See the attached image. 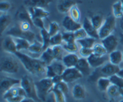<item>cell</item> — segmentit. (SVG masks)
Segmentation results:
<instances>
[{
	"instance_id": "6da1fadb",
	"label": "cell",
	"mask_w": 123,
	"mask_h": 102,
	"mask_svg": "<svg viewBox=\"0 0 123 102\" xmlns=\"http://www.w3.org/2000/svg\"><path fill=\"white\" fill-rule=\"evenodd\" d=\"M15 56L30 74L35 76H40L46 74L47 65L40 59L30 56L21 52H17Z\"/></svg>"
},
{
	"instance_id": "7a4b0ae2",
	"label": "cell",
	"mask_w": 123,
	"mask_h": 102,
	"mask_svg": "<svg viewBox=\"0 0 123 102\" xmlns=\"http://www.w3.org/2000/svg\"><path fill=\"white\" fill-rule=\"evenodd\" d=\"M121 70L119 65H116L110 62H108L103 65L102 67L95 69V70L93 72L92 74L89 76V81H95L97 82V80L101 77H105V78H110L113 75L118 74L119 71Z\"/></svg>"
},
{
	"instance_id": "3957f363",
	"label": "cell",
	"mask_w": 123,
	"mask_h": 102,
	"mask_svg": "<svg viewBox=\"0 0 123 102\" xmlns=\"http://www.w3.org/2000/svg\"><path fill=\"white\" fill-rule=\"evenodd\" d=\"M37 94L40 101H46L49 94H51L52 90L54 87V83L52 78H44L35 83Z\"/></svg>"
},
{
	"instance_id": "277c9868",
	"label": "cell",
	"mask_w": 123,
	"mask_h": 102,
	"mask_svg": "<svg viewBox=\"0 0 123 102\" xmlns=\"http://www.w3.org/2000/svg\"><path fill=\"white\" fill-rule=\"evenodd\" d=\"M20 70V64L17 58L11 55L3 56L1 59V71L7 74H17Z\"/></svg>"
},
{
	"instance_id": "5b68a950",
	"label": "cell",
	"mask_w": 123,
	"mask_h": 102,
	"mask_svg": "<svg viewBox=\"0 0 123 102\" xmlns=\"http://www.w3.org/2000/svg\"><path fill=\"white\" fill-rule=\"evenodd\" d=\"M6 102H21L24 98L27 97L25 90L21 86H15L3 95Z\"/></svg>"
},
{
	"instance_id": "8992f818",
	"label": "cell",
	"mask_w": 123,
	"mask_h": 102,
	"mask_svg": "<svg viewBox=\"0 0 123 102\" xmlns=\"http://www.w3.org/2000/svg\"><path fill=\"white\" fill-rule=\"evenodd\" d=\"M21 87L25 90L26 93V97L31 99H34L35 101L40 102L37 94L36 87H35V83H34L33 79L28 75H25L21 78Z\"/></svg>"
},
{
	"instance_id": "52a82bcc",
	"label": "cell",
	"mask_w": 123,
	"mask_h": 102,
	"mask_svg": "<svg viewBox=\"0 0 123 102\" xmlns=\"http://www.w3.org/2000/svg\"><path fill=\"white\" fill-rule=\"evenodd\" d=\"M117 25V18L113 15H109L106 19L101 28L98 29V36L100 39H104L106 37L112 34Z\"/></svg>"
},
{
	"instance_id": "ba28073f",
	"label": "cell",
	"mask_w": 123,
	"mask_h": 102,
	"mask_svg": "<svg viewBox=\"0 0 123 102\" xmlns=\"http://www.w3.org/2000/svg\"><path fill=\"white\" fill-rule=\"evenodd\" d=\"M66 70V67L61 60H56L53 61L49 65H47L46 70V77L49 78H53L56 76H62L63 72Z\"/></svg>"
},
{
	"instance_id": "9c48e42d",
	"label": "cell",
	"mask_w": 123,
	"mask_h": 102,
	"mask_svg": "<svg viewBox=\"0 0 123 102\" xmlns=\"http://www.w3.org/2000/svg\"><path fill=\"white\" fill-rule=\"evenodd\" d=\"M83 77V75L80 74V72L76 67L73 68H66L65 71L63 72L62 78V80L67 83H74L78 79H80Z\"/></svg>"
},
{
	"instance_id": "30bf717a",
	"label": "cell",
	"mask_w": 123,
	"mask_h": 102,
	"mask_svg": "<svg viewBox=\"0 0 123 102\" xmlns=\"http://www.w3.org/2000/svg\"><path fill=\"white\" fill-rule=\"evenodd\" d=\"M101 43L104 45V47L108 51V53L114 52L117 50L118 47V44L120 43V40L118 39L117 37L114 34H111L109 36L106 37L104 39H101Z\"/></svg>"
},
{
	"instance_id": "8fae6325",
	"label": "cell",
	"mask_w": 123,
	"mask_h": 102,
	"mask_svg": "<svg viewBox=\"0 0 123 102\" xmlns=\"http://www.w3.org/2000/svg\"><path fill=\"white\" fill-rule=\"evenodd\" d=\"M82 3L81 0H58L57 9L61 13H68L71 7Z\"/></svg>"
},
{
	"instance_id": "7c38bea8",
	"label": "cell",
	"mask_w": 123,
	"mask_h": 102,
	"mask_svg": "<svg viewBox=\"0 0 123 102\" xmlns=\"http://www.w3.org/2000/svg\"><path fill=\"white\" fill-rule=\"evenodd\" d=\"M62 25L65 29V30L70 31V32H75L77 29L82 28V25L80 22L72 19L70 16H66L63 18L62 21Z\"/></svg>"
},
{
	"instance_id": "4fadbf2b",
	"label": "cell",
	"mask_w": 123,
	"mask_h": 102,
	"mask_svg": "<svg viewBox=\"0 0 123 102\" xmlns=\"http://www.w3.org/2000/svg\"><path fill=\"white\" fill-rule=\"evenodd\" d=\"M87 60H88L91 67L94 69L102 67V66L104 65L106 63L109 62L108 56H97V55H94V54H92L90 56H89V57L87 58Z\"/></svg>"
},
{
	"instance_id": "5bb4252c",
	"label": "cell",
	"mask_w": 123,
	"mask_h": 102,
	"mask_svg": "<svg viewBox=\"0 0 123 102\" xmlns=\"http://www.w3.org/2000/svg\"><path fill=\"white\" fill-rule=\"evenodd\" d=\"M82 28L86 31L87 34L89 37L94 38L95 39H98L99 36H98V30L95 29V27L93 25L92 22H91L90 19L89 17H85L82 23Z\"/></svg>"
},
{
	"instance_id": "9a60e30c",
	"label": "cell",
	"mask_w": 123,
	"mask_h": 102,
	"mask_svg": "<svg viewBox=\"0 0 123 102\" xmlns=\"http://www.w3.org/2000/svg\"><path fill=\"white\" fill-rule=\"evenodd\" d=\"M3 48L6 52L10 54H16L17 52V44H16L14 38L11 36H7L3 38Z\"/></svg>"
},
{
	"instance_id": "2e32d148",
	"label": "cell",
	"mask_w": 123,
	"mask_h": 102,
	"mask_svg": "<svg viewBox=\"0 0 123 102\" xmlns=\"http://www.w3.org/2000/svg\"><path fill=\"white\" fill-rule=\"evenodd\" d=\"M18 84H21V80L16 79V78H3L1 80L0 87H1V91L2 94H4L6 91H7L11 88H12L15 86H17Z\"/></svg>"
},
{
	"instance_id": "e0dca14e",
	"label": "cell",
	"mask_w": 123,
	"mask_h": 102,
	"mask_svg": "<svg viewBox=\"0 0 123 102\" xmlns=\"http://www.w3.org/2000/svg\"><path fill=\"white\" fill-rule=\"evenodd\" d=\"M76 68L83 76H90L91 74V66L89 63L88 60L86 58L80 57L78 62H77Z\"/></svg>"
},
{
	"instance_id": "ac0fdd59",
	"label": "cell",
	"mask_w": 123,
	"mask_h": 102,
	"mask_svg": "<svg viewBox=\"0 0 123 102\" xmlns=\"http://www.w3.org/2000/svg\"><path fill=\"white\" fill-rule=\"evenodd\" d=\"M15 17L18 22H29L32 25H34L32 18H31V15H30L28 9H25L24 6L21 7L17 10V13L15 15Z\"/></svg>"
},
{
	"instance_id": "d6986e66",
	"label": "cell",
	"mask_w": 123,
	"mask_h": 102,
	"mask_svg": "<svg viewBox=\"0 0 123 102\" xmlns=\"http://www.w3.org/2000/svg\"><path fill=\"white\" fill-rule=\"evenodd\" d=\"M71 94H72V97L75 100L81 101L86 97V89L82 84L76 83L73 86L72 90H71Z\"/></svg>"
},
{
	"instance_id": "ffe728a7",
	"label": "cell",
	"mask_w": 123,
	"mask_h": 102,
	"mask_svg": "<svg viewBox=\"0 0 123 102\" xmlns=\"http://www.w3.org/2000/svg\"><path fill=\"white\" fill-rule=\"evenodd\" d=\"M79 59L80 57L76 53H67L63 56L62 61L66 68H73L76 67Z\"/></svg>"
},
{
	"instance_id": "44dd1931",
	"label": "cell",
	"mask_w": 123,
	"mask_h": 102,
	"mask_svg": "<svg viewBox=\"0 0 123 102\" xmlns=\"http://www.w3.org/2000/svg\"><path fill=\"white\" fill-rule=\"evenodd\" d=\"M53 0H25L24 4L27 7H41L45 8L49 7Z\"/></svg>"
},
{
	"instance_id": "7402d4cb",
	"label": "cell",
	"mask_w": 123,
	"mask_h": 102,
	"mask_svg": "<svg viewBox=\"0 0 123 102\" xmlns=\"http://www.w3.org/2000/svg\"><path fill=\"white\" fill-rule=\"evenodd\" d=\"M28 11L31 15V18H47L49 16V12L44 8L41 7H28Z\"/></svg>"
},
{
	"instance_id": "603a6c76",
	"label": "cell",
	"mask_w": 123,
	"mask_h": 102,
	"mask_svg": "<svg viewBox=\"0 0 123 102\" xmlns=\"http://www.w3.org/2000/svg\"><path fill=\"white\" fill-rule=\"evenodd\" d=\"M40 60H42L46 65H49L53 61H54L55 58H54V56H53L52 47H49V48H47L46 50L43 51L40 56Z\"/></svg>"
},
{
	"instance_id": "cb8c5ba5",
	"label": "cell",
	"mask_w": 123,
	"mask_h": 102,
	"mask_svg": "<svg viewBox=\"0 0 123 102\" xmlns=\"http://www.w3.org/2000/svg\"><path fill=\"white\" fill-rule=\"evenodd\" d=\"M107 94L110 100L117 99L119 97H123V89L112 84L107 91Z\"/></svg>"
},
{
	"instance_id": "d4e9b609",
	"label": "cell",
	"mask_w": 123,
	"mask_h": 102,
	"mask_svg": "<svg viewBox=\"0 0 123 102\" xmlns=\"http://www.w3.org/2000/svg\"><path fill=\"white\" fill-rule=\"evenodd\" d=\"M109 62L116 65H119L122 62H123L122 58V52L119 50H116L114 52L108 54Z\"/></svg>"
},
{
	"instance_id": "484cf974",
	"label": "cell",
	"mask_w": 123,
	"mask_h": 102,
	"mask_svg": "<svg viewBox=\"0 0 123 102\" xmlns=\"http://www.w3.org/2000/svg\"><path fill=\"white\" fill-rule=\"evenodd\" d=\"M97 87L102 92H107V91L108 90V88L110 87V86L112 85L109 78H105V77H101L97 80Z\"/></svg>"
},
{
	"instance_id": "4316f807",
	"label": "cell",
	"mask_w": 123,
	"mask_h": 102,
	"mask_svg": "<svg viewBox=\"0 0 123 102\" xmlns=\"http://www.w3.org/2000/svg\"><path fill=\"white\" fill-rule=\"evenodd\" d=\"M112 15L114 16L116 18L122 19L123 17V7L121 0H117L112 4Z\"/></svg>"
},
{
	"instance_id": "83f0119b",
	"label": "cell",
	"mask_w": 123,
	"mask_h": 102,
	"mask_svg": "<svg viewBox=\"0 0 123 102\" xmlns=\"http://www.w3.org/2000/svg\"><path fill=\"white\" fill-rule=\"evenodd\" d=\"M40 36H41V40H42V43L43 47V51H44L50 47V40L52 36L49 34V31L46 29H40Z\"/></svg>"
},
{
	"instance_id": "f1b7e54d",
	"label": "cell",
	"mask_w": 123,
	"mask_h": 102,
	"mask_svg": "<svg viewBox=\"0 0 123 102\" xmlns=\"http://www.w3.org/2000/svg\"><path fill=\"white\" fill-rule=\"evenodd\" d=\"M28 51L34 55H39L41 52H43V47L42 42H39V41L35 40V42L31 44Z\"/></svg>"
},
{
	"instance_id": "f546056e",
	"label": "cell",
	"mask_w": 123,
	"mask_h": 102,
	"mask_svg": "<svg viewBox=\"0 0 123 102\" xmlns=\"http://www.w3.org/2000/svg\"><path fill=\"white\" fill-rule=\"evenodd\" d=\"M14 39L16 44H17V52H21L23 50H28L31 44L29 41H27L26 39L22 38H15Z\"/></svg>"
},
{
	"instance_id": "4dcf8cb0",
	"label": "cell",
	"mask_w": 123,
	"mask_h": 102,
	"mask_svg": "<svg viewBox=\"0 0 123 102\" xmlns=\"http://www.w3.org/2000/svg\"><path fill=\"white\" fill-rule=\"evenodd\" d=\"M76 43L80 45V48H93V47L96 44V39L94 38H91V37H87L85 38L76 41Z\"/></svg>"
},
{
	"instance_id": "1f68e13d",
	"label": "cell",
	"mask_w": 123,
	"mask_h": 102,
	"mask_svg": "<svg viewBox=\"0 0 123 102\" xmlns=\"http://www.w3.org/2000/svg\"><path fill=\"white\" fill-rule=\"evenodd\" d=\"M12 22L11 16L7 13H1V18H0V23H1V34H3V32L7 29L9 25Z\"/></svg>"
},
{
	"instance_id": "d6a6232c",
	"label": "cell",
	"mask_w": 123,
	"mask_h": 102,
	"mask_svg": "<svg viewBox=\"0 0 123 102\" xmlns=\"http://www.w3.org/2000/svg\"><path fill=\"white\" fill-rule=\"evenodd\" d=\"M104 20L105 19L104 18L103 15L98 14V13L94 14L90 17V21H91V22H92L93 25H94L95 27V29H97L98 30L101 28V26H102L103 24H104Z\"/></svg>"
},
{
	"instance_id": "836d02e7",
	"label": "cell",
	"mask_w": 123,
	"mask_h": 102,
	"mask_svg": "<svg viewBox=\"0 0 123 102\" xmlns=\"http://www.w3.org/2000/svg\"><path fill=\"white\" fill-rule=\"evenodd\" d=\"M53 48V56H54V58L56 60H62L64 55V48L63 47L60 45V46H55V47H52Z\"/></svg>"
},
{
	"instance_id": "e575fe53",
	"label": "cell",
	"mask_w": 123,
	"mask_h": 102,
	"mask_svg": "<svg viewBox=\"0 0 123 102\" xmlns=\"http://www.w3.org/2000/svg\"><path fill=\"white\" fill-rule=\"evenodd\" d=\"M23 30H21V29L20 28V26L18 25H16V26H13L12 28H10L7 31L6 34L8 35V36H11L12 38H21V35H22Z\"/></svg>"
},
{
	"instance_id": "d590c367",
	"label": "cell",
	"mask_w": 123,
	"mask_h": 102,
	"mask_svg": "<svg viewBox=\"0 0 123 102\" xmlns=\"http://www.w3.org/2000/svg\"><path fill=\"white\" fill-rule=\"evenodd\" d=\"M51 94H53V97L54 98L55 102H67L66 101V95H65L62 91H61L60 90L53 87Z\"/></svg>"
},
{
	"instance_id": "8d00e7d4",
	"label": "cell",
	"mask_w": 123,
	"mask_h": 102,
	"mask_svg": "<svg viewBox=\"0 0 123 102\" xmlns=\"http://www.w3.org/2000/svg\"><path fill=\"white\" fill-rule=\"evenodd\" d=\"M93 54L97 55V56H104L108 54V51L104 47L102 43H96L93 47Z\"/></svg>"
},
{
	"instance_id": "74e56055",
	"label": "cell",
	"mask_w": 123,
	"mask_h": 102,
	"mask_svg": "<svg viewBox=\"0 0 123 102\" xmlns=\"http://www.w3.org/2000/svg\"><path fill=\"white\" fill-rule=\"evenodd\" d=\"M62 47L64 48L65 52H68V53H76V52H78V46H77L76 42L64 43L62 45Z\"/></svg>"
},
{
	"instance_id": "f35d334b",
	"label": "cell",
	"mask_w": 123,
	"mask_h": 102,
	"mask_svg": "<svg viewBox=\"0 0 123 102\" xmlns=\"http://www.w3.org/2000/svg\"><path fill=\"white\" fill-rule=\"evenodd\" d=\"M62 39L64 43H68L76 42V37H75L74 32H70V31H65L62 34Z\"/></svg>"
},
{
	"instance_id": "ab89813d",
	"label": "cell",
	"mask_w": 123,
	"mask_h": 102,
	"mask_svg": "<svg viewBox=\"0 0 123 102\" xmlns=\"http://www.w3.org/2000/svg\"><path fill=\"white\" fill-rule=\"evenodd\" d=\"M69 15L71 17L72 19H74L75 21H80V16H81V14H80V9L78 8V7L76 6H74L73 7H71V10L69 11Z\"/></svg>"
},
{
	"instance_id": "60d3db41",
	"label": "cell",
	"mask_w": 123,
	"mask_h": 102,
	"mask_svg": "<svg viewBox=\"0 0 123 102\" xmlns=\"http://www.w3.org/2000/svg\"><path fill=\"white\" fill-rule=\"evenodd\" d=\"M63 39H62V34L58 33L57 34L54 36L51 37L50 40V47H55V46H60L62 44Z\"/></svg>"
},
{
	"instance_id": "b9f144b4",
	"label": "cell",
	"mask_w": 123,
	"mask_h": 102,
	"mask_svg": "<svg viewBox=\"0 0 123 102\" xmlns=\"http://www.w3.org/2000/svg\"><path fill=\"white\" fill-rule=\"evenodd\" d=\"M59 30H60L59 25L57 24L56 21H52V22L49 23L48 31H49V34H50L51 36H54V35L57 34L59 33Z\"/></svg>"
},
{
	"instance_id": "7bdbcfd3",
	"label": "cell",
	"mask_w": 123,
	"mask_h": 102,
	"mask_svg": "<svg viewBox=\"0 0 123 102\" xmlns=\"http://www.w3.org/2000/svg\"><path fill=\"white\" fill-rule=\"evenodd\" d=\"M109 78H110L111 83L112 85H115L117 87L123 89V78L119 76L118 74H116V75L112 76V77H110Z\"/></svg>"
},
{
	"instance_id": "ee69618b",
	"label": "cell",
	"mask_w": 123,
	"mask_h": 102,
	"mask_svg": "<svg viewBox=\"0 0 123 102\" xmlns=\"http://www.w3.org/2000/svg\"><path fill=\"white\" fill-rule=\"evenodd\" d=\"M54 87L57 88V89L60 90L61 91H62L65 95H67L69 92V87H68V85H67V83H65L64 81H62L60 83H57L54 85Z\"/></svg>"
},
{
	"instance_id": "f6af8a7d",
	"label": "cell",
	"mask_w": 123,
	"mask_h": 102,
	"mask_svg": "<svg viewBox=\"0 0 123 102\" xmlns=\"http://www.w3.org/2000/svg\"><path fill=\"white\" fill-rule=\"evenodd\" d=\"M74 34H75V37H76V41L80 40V39H83V38H87V37H89L88 34H87V33H86V31H85L83 28H80V29H77L76 31H75Z\"/></svg>"
},
{
	"instance_id": "bcb514c9",
	"label": "cell",
	"mask_w": 123,
	"mask_h": 102,
	"mask_svg": "<svg viewBox=\"0 0 123 102\" xmlns=\"http://www.w3.org/2000/svg\"><path fill=\"white\" fill-rule=\"evenodd\" d=\"M79 54L81 57L83 58H88L93 54V49L92 48H80L79 50Z\"/></svg>"
},
{
	"instance_id": "7dc6e473",
	"label": "cell",
	"mask_w": 123,
	"mask_h": 102,
	"mask_svg": "<svg viewBox=\"0 0 123 102\" xmlns=\"http://www.w3.org/2000/svg\"><path fill=\"white\" fill-rule=\"evenodd\" d=\"M12 4L8 1H1L0 3V10H1V13H7V11L11 9Z\"/></svg>"
},
{
	"instance_id": "c3c4849f",
	"label": "cell",
	"mask_w": 123,
	"mask_h": 102,
	"mask_svg": "<svg viewBox=\"0 0 123 102\" xmlns=\"http://www.w3.org/2000/svg\"><path fill=\"white\" fill-rule=\"evenodd\" d=\"M32 21H33L34 26L37 27V28H39L40 29H45V24H44V21H43V19H42V18H34V19H32Z\"/></svg>"
},
{
	"instance_id": "681fc988",
	"label": "cell",
	"mask_w": 123,
	"mask_h": 102,
	"mask_svg": "<svg viewBox=\"0 0 123 102\" xmlns=\"http://www.w3.org/2000/svg\"><path fill=\"white\" fill-rule=\"evenodd\" d=\"M19 26L21 29V30L28 31L31 30V27L32 26V25L29 22H19Z\"/></svg>"
},
{
	"instance_id": "f907efd6",
	"label": "cell",
	"mask_w": 123,
	"mask_h": 102,
	"mask_svg": "<svg viewBox=\"0 0 123 102\" xmlns=\"http://www.w3.org/2000/svg\"><path fill=\"white\" fill-rule=\"evenodd\" d=\"M52 79H53V83H54V85H55V84H57V83H60V82H62V81H63L62 76H59V75L56 76V77H54L53 78H52Z\"/></svg>"
},
{
	"instance_id": "816d5d0a",
	"label": "cell",
	"mask_w": 123,
	"mask_h": 102,
	"mask_svg": "<svg viewBox=\"0 0 123 102\" xmlns=\"http://www.w3.org/2000/svg\"><path fill=\"white\" fill-rule=\"evenodd\" d=\"M21 102H39V101H35V100H34V99H31V98L25 97V98H24Z\"/></svg>"
},
{
	"instance_id": "f5cc1de1",
	"label": "cell",
	"mask_w": 123,
	"mask_h": 102,
	"mask_svg": "<svg viewBox=\"0 0 123 102\" xmlns=\"http://www.w3.org/2000/svg\"><path fill=\"white\" fill-rule=\"evenodd\" d=\"M120 43H122L123 46V33L120 34Z\"/></svg>"
},
{
	"instance_id": "db71d44e",
	"label": "cell",
	"mask_w": 123,
	"mask_h": 102,
	"mask_svg": "<svg viewBox=\"0 0 123 102\" xmlns=\"http://www.w3.org/2000/svg\"><path fill=\"white\" fill-rule=\"evenodd\" d=\"M120 27H121V29L123 30V17L120 20Z\"/></svg>"
},
{
	"instance_id": "11a10c76",
	"label": "cell",
	"mask_w": 123,
	"mask_h": 102,
	"mask_svg": "<svg viewBox=\"0 0 123 102\" xmlns=\"http://www.w3.org/2000/svg\"><path fill=\"white\" fill-rule=\"evenodd\" d=\"M118 75L121 76L122 78H123V69H121V70L119 71V73H118Z\"/></svg>"
},
{
	"instance_id": "9f6ffc18",
	"label": "cell",
	"mask_w": 123,
	"mask_h": 102,
	"mask_svg": "<svg viewBox=\"0 0 123 102\" xmlns=\"http://www.w3.org/2000/svg\"><path fill=\"white\" fill-rule=\"evenodd\" d=\"M121 2H122V7H123V0H121Z\"/></svg>"
},
{
	"instance_id": "6f0895ef",
	"label": "cell",
	"mask_w": 123,
	"mask_h": 102,
	"mask_svg": "<svg viewBox=\"0 0 123 102\" xmlns=\"http://www.w3.org/2000/svg\"><path fill=\"white\" fill-rule=\"evenodd\" d=\"M119 102H123V100H121V101H119Z\"/></svg>"
},
{
	"instance_id": "680465c9",
	"label": "cell",
	"mask_w": 123,
	"mask_h": 102,
	"mask_svg": "<svg viewBox=\"0 0 123 102\" xmlns=\"http://www.w3.org/2000/svg\"><path fill=\"white\" fill-rule=\"evenodd\" d=\"M122 58H123V51H122Z\"/></svg>"
}]
</instances>
